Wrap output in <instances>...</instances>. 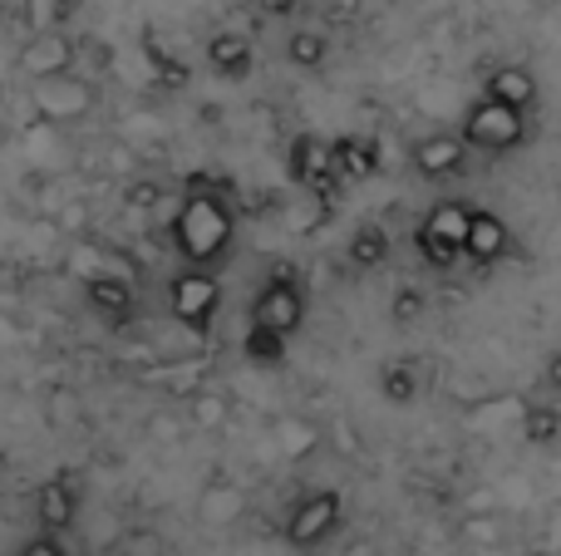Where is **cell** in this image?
<instances>
[{
    "instance_id": "484cf974",
    "label": "cell",
    "mask_w": 561,
    "mask_h": 556,
    "mask_svg": "<svg viewBox=\"0 0 561 556\" xmlns=\"http://www.w3.org/2000/svg\"><path fill=\"white\" fill-rule=\"evenodd\" d=\"M517 433H523L527 443H537V449H542V443H552L561 433V414L552 409V404H527L523 419H517Z\"/></svg>"
},
{
    "instance_id": "ba28073f",
    "label": "cell",
    "mask_w": 561,
    "mask_h": 556,
    "mask_svg": "<svg viewBox=\"0 0 561 556\" xmlns=\"http://www.w3.org/2000/svg\"><path fill=\"white\" fill-rule=\"evenodd\" d=\"M286 173L296 187H306L316 202H335L340 197V177H335V163H330V143L316 134H296L286 148Z\"/></svg>"
},
{
    "instance_id": "603a6c76",
    "label": "cell",
    "mask_w": 561,
    "mask_h": 556,
    "mask_svg": "<svg viewBox=\"0 0 561 556\" xmlns=\"http://www.w3.org/2000/svg\"><path fill=\"white\" fill-rule=\"evenodd\" d=\"M276 449H280V459H290V463L320 453V424L300 419V414H286V419H276Z\"/></svg>"
},
{
    "instance_id": "3957f363",
    "label": "cell",
    "mask_w": 561,
    "mask_h": 556,
    "mask_svg": "<svg viewBox=\"0 0 561 556\" xmlns=\"http://www.w3.org/2000/svg\"><path fill=\"white\" fill-rule=\"evenodd\" d=\"M468 212L473 207L463 197H444L424 212V222L414 227V246L434 271H454L458 256H463V227H468Z\"/></svg>"
},
{
    "instance_id": "74e56055",
    "label": "cell",
    "mask_w": 561,
    "mask_h": 556,
    "mask_svg": "<svg viewBox=\"0 0 561 556\" xmlns=\"http://www.w3.org/2000/svg\"><path fill=\"white\" fill-rule=\"evenodd\" d=\"M5 478H10V453L0 449V483H5Z\"/></svg>"
},
{
    "instance_id": "cb8c5ba5",
    "label": "cell",
    "mask_w": 561,
    "mask_h": 556,
    "mask_svg": "<svg viewBox=\"0 0 561 556\" xmlns=\"http://www.w3.org/2000/svg\"><path fill=\"white\" fill-rule=\"evenodd\" d=\"M69 15H75V0H20V25H25V35L65 30Z\"/></svg>"
},
{
    "instance_id": "2e32d148",
    "label": "cell",
    "mask_w": 561,
    "mask_h": 556,
    "mask_svg": "<svg viewBox=\"0 0 561 556\" xmlns=\"http://www.w3.org/2000/svg\"><path fill=\"white\" fill-rule=\"evenodd\" d=\"M330 163H335L340 183H369L379 173V143L359 134H340L330 138Z\"/></svg>"
},
{
    "instance_id": "30bf717a",
    "label": "cell",
    "mask_w": 561,
    "mask_h": 556,
    "mask_svg": "<svg viewBox=\"0 0 561 556\" xmlns=\"http://www.w3.org/2000/svg\"><path fill=\"white\" fill-rule=\"evenodd\" d=\"M468 153H473V148L458 134H424L409 148V163H414V173L424 177V183H454V177L468 173Z\"/></svg>"
},
{
    "instance_id": "8992f818",
    "label": "cell",
    "mask_w": 561,
    "mask_h": 556,
    "mask_svg": "<svg viewBox=\"0 0 561 556\" xmlns=\"http://www.w3.org/2000/svg\"><path fill=\"white\" fill-rule=\"evenodd\" d=\"M89 108H94V89H89V79H75V69L30 84V114H35V124L69 128L79 118H89Z\"/></svg>"
},
{
    "instance_id": "f1b7e54d",
    "label": "cell",
    "mask_w": 561,
    "mask_h": 556,
    "mask_svg": "<svg viewBox=\"0 0 561 556\" xmlns=\"http://www.w3.org/2000/svg\"><path fill=\"white\" fill-rule=\"evenodd\" d=\"M168 202V187L158 183V177H134V183H124V207L128 212H153V207Z\"/></svg>"
},
{
    "instance_id": "8d00e7d4",
    "label": "cell",
    "mask_w": 561,
    "mask_h": 556,
    "mask_svg": "<svg viewBox=\"0 0 561 556\" xmlns=\"http://www.w3.org/2000/svg\"><path fill=\"white\" fill-rule=\"evenodd\" d=\"M256 5H262V15H296L306 0H256Z\"/></svg>"
},
{
    "instance_id": "277c9868",
    "label": "cell",
    "mask_w": 561,
    "mask_h": 556,
    "mask_svg": "<svg viewBox=\"0 0 561 556\" xmlns=\"http://www.w3.org/2000/svg\"><path fill=\"white\" fill-rule=\"evenodd\" d=\"M252 325L256 331H272L280 340H290V335L306 325V286H300L296 271H272L262 281V291H256L252 301Z\"/></svg>"
},
{
    "instance_id": "4316f807",
    "label": "cell",
    "mask_w": 561,
    "mask_h": 556,
    "mask_svg": "<svg viewBox=\"0 0 561 556\" xmlns=\"http://www.w3.org/2000/svg\"><path fill=\"white\" fill-rule=\"evenodd\" d=\"M320 449L340 453V459H359V453H365V443H359L355 419H345V414H335V419H330L325 429H320Z\"/></svg>"
},
{
    "instance_id": "836d02e7",
    "label": "cell",
    "mask_w": 561,
    "mask_h": 556,
    "mask_svg": "<svg viewBox=\"0 0 561 556\" xmlns=\"http://www.w3.org/2000/svg\"><path fill=\"white\" fill-rule=\"evenodd\" d=\"M15 556H69V547H65V537H55V532H35Z\"/></svg>"
},
{
    "instance_id": "4dcf8cb0",
    "label": "cell",
    "mask_w": 561,
    "mask_h": 556,
    "mask_svg": "<svg viewBox=\"0 0 561 556\" xmlns=\"http://www.w3.org/2000/svg\"><path fill=\"white\" fill-rule=\"evenodd\" d=\"M424 311H428V296L419 291V286H399L394 301H389V321H394V325H414V321H424Z\"/></svg>"
},
{
    "instance_id": "f546056e",
    "label": "cell",
    "mask_w": 561,
    "mask_h": 556,
    "mask_svg": "<svg viewBox=\"0 0 561 556\" xmlns=\"http://www.w3.org/2000/svg\"><path fill=\"white\" fill-rule=\"evenodd\" d=\"M114 556H168V542L158 528H128L124 537H118Z\"/></svg>"
},
{
    "instance_id": "4fadbf2b",
    "label": "cell",
    "mask_w": 561,
    "mask_h": 556,
    "mask_svg": "<svg viewBox=\"0 0 561 556\" xmlns=\"http://www.w3.org/2000/svg\"><path fill=\"white\" fill-rule=\"evenodd\" d=\"M75 518H79V483H75V473H55V478L35 493V522H39V532L65 537V532L75 528Z\"/></svg>"
},
{
    "instance_id": "5bb4252c",
    "label": "cell",
    "mask_w": 561,
    "mask_h": 556,
    "mask_svg": "<svg viewBox=\"0 0 561 556\" xmlns=\"http://www.w3.org/2000/svg\"><path fill=\"white\" fill-rule=\"evenodd\" d=\"M79 286H84L89 311H94L104 325H134V315H138L134 281H118V276H89V281H79Z\"/></svg>"
},
{
    "instance_id": "5b68a950",
    "label": "cell",
    "mask_w": 561,
    "mask_h": 556,
    "mask_svg": "<svg viewBox=\"0 0 561 556\" xmlns=\"http://www.w3.org/2000/svg\"><path fill=\"white\" fill-rule=\"evenodd\" d=\"M458 138H463L468 148H478V153H513L517 143H527V114H517V108L483 94L478 104H468L463 134Z\"/></svg>"
},
{
    "instance_id": "1f68e13d",
    "label": "cell",
    "mask_w": 561,
    "mask_h": 556,
    "mask_svg": "<svg viewBox=\"0 0 561 556\" xmlns=\"http://www.w3.org/2000/svg\"><path fill=\"white\" fill-rule=\"evenodd\" d=\"M59 212H55V232L59 236H89V202H79V197H69V202H55Z\"/></svg>"
},
{
    "instance_id": "9c48e42d",
    "label": "cell",
    "mask_w": 561,
    "mask_h": 556,
    "mask_svg": "<svg viewBox=\"0 0 561 556\" xmlns=\"http://www.w3.org/2000/svg\"><path fill=\"white\" fill-rule=\"evenodd\" d=\"M65 276L69 281H89V276H118V281L138 286V266L128 262V252H118L114 242H94V236H75L65 252Z\"/></svg>"
},
{
    "instance_id": "8fae6325",
    "label": "cell",
    "mask_w": 561,
    "mask_h": 556,
    "mask_svg": "<svg viewBox=\"0 0 561 556\" xmlns=\"http://www.w3.org/2000/svg\"><path fill=\"white\" fill-rule=\"evenodd\" d=\"M79 59V39H69L65 30H45V35H30L15 55V69L35 84V79H55V74H69Z\"/></svg>"
},
{
    "instance_id": "ac0fdd59",
    "label": "cell",
    "mask_w": 561,
    "mask_h": 556,
    "mask_svg": "<svg viewBox=\"0 0 561 556\" xmlns=\"http://www.w3.org/2000/svg\"><path fill=\"white\" fill-rule=\"evenodd\" d=\"M483 94L497 99V104H507V108H517V114H527V108L537 104V74L523 65H497V69H488Z\"/></svg>"
},
{
    "instance_id": "7c38bea8",
    "label": "cell",
    "mask_w": 561,
    "mask_h": 556,
    "mask_svg": "<svg viewBox=\"0 0 561 556\" xmlns=\"http://www.w3.org/2000/svg\"><path fill=\"white\" fill-rule=\"evenodd\" d=\"M507 252H513V227H507L497 212H488V207H473V212H468V227H463V256L483 271V266L503 262Z\"/></svg>"
},
{
    "instance_id": "7402d4cb",
    "label": "cell",
    "mask_w": 561,
    "mask_h": 556,
    "mask_svg": "<svg viewBox=\"0 0 561 556\" xmlns=\"http://www.w3.org/2000/svg\"><path fill=\"white\" fill-rule=\"evenodd\" d=\"M389 252H394V242H389V232L379 222L355 227V236H350V246H345V256H350L355 271H379V266L389 262Z\"/></svg>"
},
{
    "instance_id": "44dd1931",
    "label": "cell",
    "mask_w": 561,
    "mask_h": 556,
    "mask_svg": "<svg viewBox=\"0 0 561 556\" xmlns=\"http://www.w3.org/2000/svg\"><path fill=\"white\" fill-rule=\"evenodd\" d=\"M187 424L203 433H217L232 424V399H227L222 390H207V384H197V390H187Z\"/></svg>"
},
{
    "instance_id": "9a60e30c",
    "label": "cell",
    "mask_w": 561,
    "mask_h": 556,
    "mask_svg": "<svg viewBox=\"0 0 561 556\" xmlns=\"http://www.w3.org/2000/svg\"><path fill=\"white\" fill-rule=\"evenodd\" d=\"M252 65H256V49L242 30H217V35H207V69H213L217 79L237 84V79L252 74Z\"/></svg>"
},
{
    "instance_id": "52a82bcc",
    "label": "cell",
    "mask_w": 561,
    "mask_h": 556,
    "mask_svg": "<svg viewBox=\"0 0 561 556\" xmlns=\"http://www.w3.org/2000/svg\"><path fill=\"white\" fill-rule=\"evenodd\" d=\"M340 518H345V498H340L335 488H316V493H306V498L290 508V518H286V542L296 552H316V547H325L330 537H335V528H340Z\"/></svg>"
},
{
    "instance_id": "e0dca14e",
    "label": "cell",
    "mask_w": 561,
    "mask_h": 556,
    "mask_svg": "<svg viewBox=\"0 0 561 556\" xmlns=\"http://www.w3.org/2000/svg\"><path fill=\"white\" fill-rule=\"evenodd\" d=\"M247 488H237L232 478H213L203 488V498H197V518L207 522V528H232V522L247 518Z\"/></svg>"
},
{
    "instance_id": "e575fe53",
    "label": "cell",
    "mask_w": 561,
    "mask_h": 556,
    "mask_svg": "<svg viewBox=\"0 0 561 556\" xmlns=\"http://www.w3.org/2000/svg\"><path fill=\"white\" fill-rule=\"evenodd\" d=\"M104 167H108V173H128V167H134V148L108 143L104 148Z\"/></svg>"
},
{
    "instance_id": "83f0119b",
    "label": "cell",
    "mask_w": 561,
    "mask_h": 556,
    "mask_svg": "<svg viewBox=\"0 0 561 556\" xmlns=\"http://www.w3.org/2000/svg\"><path fill=\"white\" fill-rule=\"evenodd\" d=\"M242 355L252 364H262V370H272V364L286 360V340L272 331H256V325H247V335H242Z\"/></svg>"
},
{
    "instance_id": "d6a6232c",
    "label": "cell",
    "mask_w": 561,
    "mask_h": 556,
    "mask_svg": "<svg viewBox=\"0 0 561 556\" xmlns=\"http://www.w3.org/2000/svg\"><path fill=\"white\" fill-rule=\"evenodd\" d=\"M463 537L468 542H497L503 537V522H497L493 512H488V518H478L473 512V518H463Z\"/></svg>"
},
{
    "instance_id": "d4e9b609",
    "label": "cell",
    "mask_w": 561,
    "mask_h": 556,
    "mask_svg": "<svg viewBox=\"0 0 561 556\" xmlns=\"http://www.w3.org/2000/svg\"><path fill=\"white\" fill-rule=\"evenodd\" d=\"M280 55H286V65H296V69H325L330 39L320 35V30H296V35H286Z\"/></svg>"
},
{
    "instance_id": "6da1fadb",
    "label": "cell",
    "mask_w": 561,
    "mask_h": 556,
    "mask_svg": "<svg viewBox=\"0 0 561 556\" xmlns=\"http://www.w3.org/2000/svg\"><path fill=\"white\" fill-rule=\"evenodd\" d=\"M237 242V212L222 187L193 183L173 212V252L187 266H217Z\"/></svg>"
},
{
    "instance_id": "ffe728a7",
    "label": "cell",
    "mask_w": 561,
    "mask_h": 556,
    "mask_svg": "<svg viewBox=\"0 0 561 556\" xmlns=\"http://www.w3.org/2000/svg\"><path fill=\"white\" fill-rule=\"evenodd\" d=\"M375 384H379V399L394 404V409H409V404H419V390H424V380H419V364L404 360V355H394V360L379 364Z\"/></svg>"
},
{
    "instance_id": "7a4b0ae2",
    "label": "cell",
    "mask_w": 561,
    "mask_h": 556,
    "mask_svg": "<svg viewBox=\"0 0 561 556\" xmlns=\"http://www.w3.org/2000/svg\"><path fill=\"white\" fill-rule=\"evenodd\" d=\"M168 311L187 335H207L222 311V281L213 276V266H183L168 281Z\"/></svg>"
},
{
    "instance_id": "d6986e66",
    "label": "cell",
    "mask_w": 561,
    "mask_h": 556,
    "mask_svg": "<svg viewBox=\"0 0 561 556\" xmlns=\"http://www.w3.org/2000/svg\"><path fill=\"white\" fill-rule=\"evenodd\" d=\"M523 409L527 404L517 399V394H493V399H468V409H463V424L468 429H483V433H507V429H517V419H523Z\"/></svg>"
},
{
    "instance_id": "d590c367",
    "label": "cell",
    "mask_w": 561,
    "mask_h": 556,
    "mask_svg": "<svg viewBox=\"0 0 561 556\" xmlns=\"http://www.w3.org/2000/svg\"><path fill=\"white\" fill-rule=\"evenodd\" d=\"M148 433H153L158 443H173L178 439V419H163V414H158V419H148Z\"/></svg>"
}]
</instances>
